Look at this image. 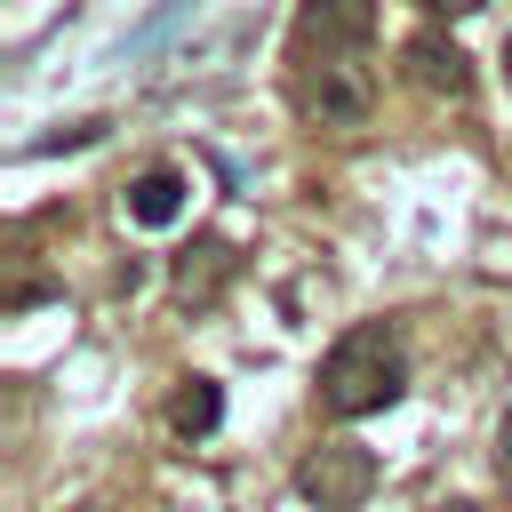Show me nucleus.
Wrapping results in <instances>:
<instances>
[{"mask_svg":"<svg viewBox=\"0 0 512 512\" xmlns=\"http://www.w3.org/2000/svg\"><path fill=\"white\" fill-rule=\"evenodd\" d=\"M400 384H408V360H400V336L384 328V320H360V328H344L336 344H328V360H320V408L328 416H376V408H392L400 400Z\"/></svg>","mask_w":512,"mask_h":512,"instance_id":"f257e3e1","label":"nucleus"},{"mask_svg":"<svg viewBox=\"0 0 512 512\" xmlns=\"http://www.w3.org/2000/svg\"><path fill=\"white\" fill-rule=\"evenodd\" d=\"M288 96H296V112L320 120V128H360V120L376 112V72H368L360 56H296Z\"/></svg>","mask_w":512,"mask_h":512,"instance_id":"f03ea898","label":"nucleus"},{"mask_svg":"<svg viewBox=\"0 0 512 512\" xmlns=\"http://www.w3.org/2000/svg\"><path fill=\"white\" fill-rule=\"evenodd\" d=\"M368 488H376V456H368L360 440H320V448L296 464V496L320 504V512H352Z\"/></svg>","mask_w":512,"mask_h":512,"instance_id":"7ed1b4c3","label":"nucleus"},{"mask_svg":"<svg viewBox=\"0 0 512 512\" xmlns=\"http://www.w3.org/2000/svg\"><path fill=\"white\" fill-rule=\"evenodd\" d=\"M376 0H304L296 8V56H368Z\"/></svg>","mask_w":512,"mask_h":512,"instance_id":"20e7f679","label":"nucleus"},{"mask_svg":"<svg viewBox=\"0 0 512 512\" xmlns=\"http://www.w3.org/2000/svg\"><path fill=\"white\" fill-rule=\"evenodd\" d=\"M408 72H416L432 96H472V56H464L456 40H440V32H416V40H408Z\"/></svg>","mask_w":512,"mask_h":512,"instance_id":"39448f33","label":"nucleus"},{"mask_svg":"<svg viewBox=\"0 0 512 512\" xmlns=\"http://www.w3.org/2000/svg\"><path fill=\"white\" fill-rule=\"evenodd\" d=\"M184 192H192V184H184L176 168H144V176H136L128 192H120V216H128V224H152V232H160V224H176V216H184Z\"/></svg>","mask_w":512,"mask_h":512,"instance_id":"423d86ee","label":"nucleus"},{"mask_svg":"<svg viewBox=\"0 0 512 512\" xmlns=\"http://www.w3.org/2000/svg\"><path fill=\"white\" fill-rule=\"evenodd\" d=\"M224 272H232V248H224V240H200V248L176 264V296H184V304H208V296L224 288Z\"/></svg>","mask_w":512,"mask_h":512,"instance_id":"0eeeda50","label":"nucleus"},{"mask_svg":"<svg viewBox=\"0 0 512 512\" xmlns=\"http://www.w3.org/2000/svg\"><path fill=\"white\" fill-rule=\"evenodd\" d=\"M216 416H224V392H216L208 376H184V392L168 400V424H176L184 440H208V432H216Z\"/></svg>","mask_w":512,"mask_h":512,"instance_id":"6e6552de","label":"nucleus"},{"mask_svg":"<svg viewBox=\"0 0 512 512\" xmlns=\"http://www.w3.org/2000/svg\"><path fill=\"white\" fill-rule=\"evenodd\" d=\"M496 464H504V472H512V416H504V424H496Z\"/></svg>","mask_w":512,"mask_h":512,"instance_id":"1a4fd4ad","label":"nucleus"},{"mask_svg":"<svg viewBox=\"0 0 512 512\" xmlns=\"http://www.w3.org/2000/svg\"><path fill=\"white\" fill-rule=\"evenodd\" d=\"M424 8H440V16H472V8H488V0H424Z\"/></svg>","mask_w":512,"mask_h":512,"instance_id":"9d476101","label":"nucleus"},{"mask_svg":"<svg viewBox=\"0 0 512 512\" xmlns=\"http://www.w3.org/2000/svg\"><path fill=\"white\" fill-rule=\"evenodd\" d=\"M432 512H480V504H472V496H456V504H432Z\"/></svg>","mask_w":512,"mask_h":512,"instance_id":"9b49d317","label":"nucleus"},{"mask_svg":"<svg viewBox=\"0 0 512 512\" xmlns=\"http://www.w3.org/2000/svg\"><path fill=\"white\" fill-rule=\"evenodd\" d=\"M504 80H512V40H504Z\"/></svg>","mask_w":512,"mask_h":512,"instance_id":"f8f14e48","label":"nucleus"},{"mask_svg":"<svg viewBox=\"0 0 512 512\" xmlns=\"http://www.w3.org/2000/svg\"><path fill=\"white\" fill-rule=\"evenodd\" d=\"M72 512H96V504H72Z\"/></svg>","mask_w":512,"mask_h":512,"instance_id":"ddd939ff","label":"nucleus"}]
</instances>
